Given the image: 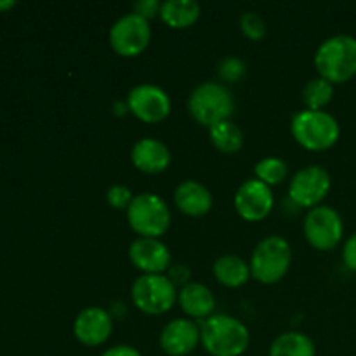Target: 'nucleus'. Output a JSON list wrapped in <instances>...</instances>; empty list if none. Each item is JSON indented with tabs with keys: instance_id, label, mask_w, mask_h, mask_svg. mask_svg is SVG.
Wrapping results in <instances>:
<instances>
[{
	"instance_id": "nucleus-1",
	"label": "nucleus",
	"mask_w": 356,
	"mask_h": 356,
	"mask_svg": "<svg viewBox=\"0 0 356 356\" xmlns=\"http://www.w3.org/2000/svg\"><path fill=\"white\" fill-rule=\"evenodd\" d=\"M200 344L211 356H242L249 350L250 332L238 318L219 313L202 322Z\"/></svg>"
},
{
	"instance_id": "nucleus-2",
	"label": "nucleus",
	"mask_w": 356,
	"mask_h": 356,
	"mask_svg": "<svg viewBox=\"0 0 356 356\" xmlns=\"http://www.w3.org/2000/svg\"><path fill=\"white\" fill-rule=\"evenodd\" d=\"M318 76L330 83H344L356 75V37L339 33L325 38L315 52Z\"/></svg>"
},
{
	"instance_id": "nucleus-3",
	"label": "nucleus",
	"mask_w": 356,
	"mask_h": 356,
	"mask_svg": "<svg viewBox=\"0 0 356 356\" xmlns=\"http://www.w3.org/2000/svg\"><path fill=\"white\" fill-rule=\"evenodd\" d=\"M235 97L232 90L221 82H202L191 90L188 97V111L198 124L205 127L232 120L235 113Z\"/></svg>"
},
{
	"instance_id": "nucleus-4",
	"label": "nucleus",
	"mask_w": 356,
	"mask_h": 356,
	"mask_svg": "<svg viewBox=\"0 0 356 356\" xmlns=\"http://www.w3.org/2000/svg\"><path fill=\"white\" fill-rule=\"evenodd\" d=\"M291 132L302 148L309 152H323L339 141L341 127L336 117L329 111L305 108L292 117Z\"/></svg>"
},
{
	"instance_id": "nucleus-5",
	"label": "nucleus",
	"mask_w": 356,
	"mask_h": 356,
	"mask_svg": "<svg viewBox=\"0 0 356 356\" xmlns=\"http://www.w3.org/2000/svg\"><path fill=\"white\" fill-rule=\"evenodd\" d=\"M291 263V243L284 236L270 235L254 247L249 261L250 275L259 284L273 285L287 275Z\"/></svg>"
},
{
	"instance_id": "nucleus-6",
	"label": "nucleus",
	"mask_w": 356,
	"mask_h": 356,
	"mask_svg": "<svg viewBox=\"0 0 356 356\" xmlns=\"http://www.w3.org/2000/svg\"><path fill=\"white\" fill-rule=\"evenodd\" d=\"M131 228L139 236L146 238H159L169 229L170 211L165 200L156 193L136 195L132 204L125 211Z\"/></svg>"
},
{
	"instance_id": "nucleus-7",
	"label": "nucleus",
	"mask_w": 356,
	"mask_h": 356,
	"mask_svg": "<svg viewBox=\"0 0 356 356\" xmlns=\"http://www.w3.org/2000/svg\"><path fill=\"white\" fill-rule=\"evenodd\" d=\"M177 287L167 275H141L131 287V298L136 308L146 315H163L177 301Z\"/></svg>"
},
{
	"instance_id": "nucleus-8",
	"label": "nucleus",
	"mask_w": 356,
	"mask_h": 356,
	"mask_svg": "<svg viewBox=\"0 0 356 356\" xmlns=\"http://www.w3.org/2000/svg\"><path fill=\"white\" fill-rule=\"evenodd\" d=\"M306 240L316 250H332L344 235V225L339 212L329 205L309 209L302 225Z\"/></svg>"
},
{
	"instance_id": "nucleus-9",
	"label": "nucleus",
	"mask_w": 356,
	"mask_h": 356,
	"mask_svg": "<svg viewBox=\"0 0 356 356\" xmlns=\"http://www.w3.org/2000/svg\"><path fill=\"white\" fill-rule=\"evenodd\" d=\"M149 40H152L149 21L132 10L118 17L110 28L111 49L124 58H136L141 54L149 45Z\"/></svg>"
},
{
	"instance_id": "nucleus-10",
	"label": "nucleus",
	"mask_w": 356,
	"mask_h": 356,
	"mask_svg": "<svg viewBox=\"0 0 356 356\" xmlns=\"http://www.w3.org/2000/svg\"><path fill=\"white\" fill-rule=\"evenodd\" d=\"M332 179L329 170L322 165H308L299 169L292 176L289 184V197L296 205L305 209H313L322 205L323 198L329 195Z\"/></svg>"
},
{
	"instance_id": "nucleus-11",
	"label": "nucleus",
	"mask_w": 356,
	"mask_h": 356,
	"mask_svg": "<svg viewBox=\"0 0 356 356\" xmlns=\"http://www.w3.org/2000/svg\"><path fill=\"white\" fill-rule=\"evenodd\" d=\"M127 106L134 117L146 124L165 120L172 110L169 94L155 83H139L132 87L127 94Z\"/></svg>"
},
{
	"instance_id": "nucleus-12",
	"label": "nucleus",
	"mask_w": 356,
	"mask_h": 356,
	"mask_svg": "<svg viewBox=\"0 0 356 356\" xmlns=\"http://www.w3.org/2000/svg\"><path fill=\"white\" fill-rule=\"evenodd\" d=\"M275 197L268 184L257 177L243 181L235 193V209L242 219L249 222L263 221L273 211Z\"/></svg>"
},
{
	"instance_id": "nucleus-13",
	"label": "nucleus",
	"mask_w": 356,
	"mask_h": 356,
	"mask_svg": "<svg viewBox=\"0 0 356 356\" xmlns=\"http://www.w3.org/2000/svg\"><path fill=\"white\" fill-rule=\"evenodd\" d=\"M113 318L110 312L101 306H87L76 315L73 323V334L76 341L87 348L103 346L111 336Z\"/></svg>"
},
{
	"instance_id": "nucleus-14",
	"label": "nucleus",
	"mask_w": 356,
	"mask_h": 356,
	"mask_svg": "<svg viewBox=\"0 0 356 356\" xmlns=\"http://www.w3.org/2000/svg\"><path fill=\"white\" fill-rule=\"evenodd\" d=\"M129 259L143 275H165L170 268V250L160 238L139 236L129 247Z\"/></svg>"
},
{
	"instance_id": "nucleus-15",
	"label": "nucleus",
	"mask_w": 356,
	"mask_h": 356,
	"mask_svg": "<svg viewBox=\"0 0 356 356\" xmlns=\"http://www.w3.org/2000/svg\"><path fill=\"white\" fill-rule=\"evenodd\" d=\"M160 348L169 356H188L200 344V325L190 318H174L160 332Z\"/></svg>"
},
{
	"instance_id": "nucleus-16",
	"label": "nucleus",
	"mask_w": 356,
	"mask_h": 356,
	"mask_svg": "<svg viewBox=\"0 0 356 356\" xmlns=\"http://www.w3.org/2000/svg\"><path fill=\"white\" fill-rule=\"evenodd\" d=\"M131 160L134 167L146 174H160L169 169L170 152L165 143L156 138H143L132 146Z\"/></svg>"
},
{
	"instance_id": "nucleus-17",
	"label": "nucleus",
	"mask_w": 356,
	"mask_h": 356,
	"mask_svg": "<svg viewBox=\"0 0 356 356\" xmlns=\"http://www.w3.org/2000/svg\"><path fill=\"white\" fill-rule=\"evenodd\" d=\"M174 202L183 214L191 218L205 216L212 209V193L200 181L186 179L174 190Z\"/></svg>"
},
{
	"instance_id": "nucleus-18",
	"label": "nucleus",
	"mask_w": 356,
	"mask_h": 356,
	"mask_svg": "<svg viewBox=\"0 0 356 356\" xmlns=\"http://www.w3.org/2000/svg\"><path fill=\"white\" fill-rule=\"evenodd\" d=\"M181 309L186 313L190 318L207 320L209 316L214 315L216 298L211 292V289L198 282H190L188 285L181 287L177 294Z\"/></svg>"
},
{
	"instance_id": "nucleus-19",
	"label": "nucleus",
	"mask_w": 356,
	"mask_h": 356,
	"mask_svg": "<svg viewBox=\"0 0 356 356\" xmlns=\"http://www.w3.org/2000/svg\"><path fill=\"white\" fill-rule=\"evenodd\" d=\"M212 273L219 284L228 289L242 287L249 282V278H252L249 263L235 254H225L218 257L212 264Z\"/></svg>"
},
{
	"instance_id": "nucleus-20",
	"label": "nucleus",
	"mask_w": 356,
	"mask_h": 356,
	"mask_svg": "<svg viewBox=\"0 0 356 356\" xmlns=\"http://www.w3.org/2000/svg\"><path fill=\"white\" fill-rule=\"evenodd\" d=\"M160 17L170 28L184 30L200 17V3L197 0H165L162 2Z\"/></svg>"
},
{
	"instance_id": "nucleus-21",
	"label": "nucleus",
	"mask_w": 356,
	"mask_h": 356,
	"mask_svg": "<svg viewBox=\"0 0 356 356\" xmlns=\"http://www.w3.org/2000/svg\"><path fill=\"white\" fill-rule=\"evenodd\" d=\"M270 356H316L315 343L299 330H289L275 337L270 346Z\"/></svg>"
},
{
	"instance_id": "nucleus-22",
	"label": "nucleus",
	"mask_w": 356,
	"mask_h": 356,
	"mask_svg": "<svg viewBox=\"0 0 356 356\" xmlns=\"http://www.w3.org/2000/svg\"><path fill=\"white\" fill-rule=\"evenodd\" d=\"M209 136L216 148L226 155L240 152L243 146V132L235 122L225 120L209 127Z\"/></svg>"
},
{
	"instance_id": "nucleus-23",
	"label": "nucleus",
	"mask_w": 356,
	"mask_h": 356,
	"mask_svg": "<svg viewBox=\"0 0 356 356\" xmlns=\"http://www.w3.org/2000/svg\"><path fill=\"white\" fill-rule=\"evenodd\" d=\"M334 97V83L322 76H315L306 83L302 90V101L308 110H323Z\"/></svg>"
},
{
	"instance_id": "nucleus-24",
	"label": "nucleus",
	"mask_w": 356,
	"mask_h": 356,
	"mask_svg": "<svg viewBox=\"0 0 356 356\" xmlns=\"http://www.w3.org/2000/svg\"><path fill=\"white\" fill-rule=\"evenodd\" d=\"M254 172L259 181H263L268 186H275L285 181L289 174V165L285 160L278 159V156H266V159L259 160L254 167Z\"/></svg>"
},
{
	"instance_id": "nucleus-25",
	"label": "nucleus",
	"mask_w": 356,
	"mask_h": 356,
	"mask_svg": "<svg viewBox=\"0 0 356 356\" xmlns=\"http://www.w3.org/2000/svg\"><path fill=\"white\" fill-rule=\"evenodd\" d=\"M247 66L243 59L236 58V56H228V58L221 59L218 65V75L222 82L226 83H236L245 76Z\"/></svg>"
},
{
	"instance_id": "nucleus-26",
	"label": "nucleus",
	"mask_w": 356,
	"mask_h": 356,
	"mask_svg": "<svg viewBox=\"0 0 356 356\" xmlns=\"http://www.w3.org/2000/svg\"><path fill=\"white\" fill-rule=\"evenodd\" d=\"M240 28H242V33L250 40H261L266 35V21L254 10H247L242 14Z\"/></svg>"
},
{
	"instance_id": "nucleus-27",
	"label": "nucleus",
	"mask_w": 356,
	"mask_h": 356,
	"mask_svg": "<svg viewBox=\"0 0 356 356\" xmlns=\"http://www.w3.org/2000/svg\"><path fill=\"white\" fill-rule=\"evenodd\" d=\"M134 197L136 195H132V191L127 186H124V184H113L106 191L108 204L113 209H117V211H127Z\"/></svg>"
},
{
	"instance_id": "nucleus-28",
	"label": "nucleus",
	"mask_w": 356,
	"mask_h": 356,
	"mask_svg": "<svg viewBox=\"0 0 356 356\" xmlns=\"http://www.w3.org/2000/svg\"><path fill=\"white\" fill-rule=\"evenodd\" d=\"M160 9H162V2L160 0H138V2L132 3V13L145 17L146 21L160 16Z\"/></svg>"
},
{
	"instance_id": "nucleus-29",
	"label": "nucleus",
	"mask_w": 356,
	"mask_h": 356,
	"mask_svg": "<svg viewBox=\"0 0 356 356\" xmlns=\"http://www.w3.org/2000/svg\"><path fill=\"white\" fill-rule=\"evenodd\" d=\"M167 278H169L176 287L177 285L184 287V285L190 284V278H191L190 266H186V264H174V266H170L169 270H167Z\"/></svg>"
},
{
	"instance_id": "nucleus-30",
	"label": "nucleus",
	"mask_w": 356,
	"mask_h": 356,
	"mask_svg": "<svg viewBox=\"0 0 356 356\" xmlns=\"http://www.w3.org/2000/svg\"><path fill=\"white\" fill-rule=\"evenodd\" d=\"M343 261L346 264V268L356 271V233L346 240L343 247Z\"/></svg>"
},
{
	"instance_id": "nucleus-31",
	"label": "nucleus",
	"mask_w": 356,
	"mask_h": 356,
	"mask_svg": "<svg viewBox=\"0 0 356 356\" xmlns=\"http://www.w3.org/2000/svg\"><path fill=\"white\" fill-rule=\"evenodd\" d=\"M101 356H143L136 348L129 346V344H117L108 350H104Z\"/></svg>"
},
{
	"instance_id": "nucleus-32",
	"label": "nucleus",
	"mask_w": 356,
	"mask_h": 356,
	"mask_svg": "<svg viewBox=\"0 0 356 356\" xmlns=\"http://www.w3.org/2000/svg\"><path fill=\"white\" fill-rule=\"evenodd\" d=\"M14 6H16L14 0H0V13H7V10L13 9Z\"/></svg>"
}]
</instances>
